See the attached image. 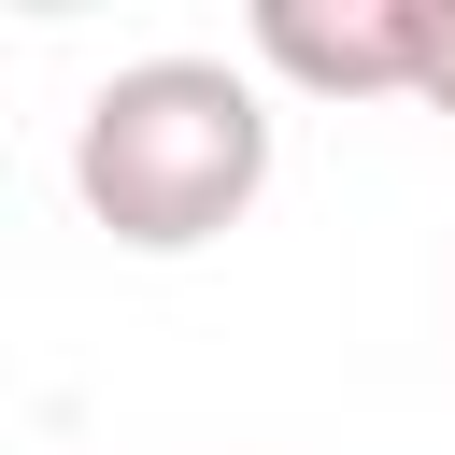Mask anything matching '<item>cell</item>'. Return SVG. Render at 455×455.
Returning <instances> with one entry per match:
<instances>
[{
    "instance_id": "obj_1",
    "label": "cell",
    "mask_w": 455,
    "mask_h": 455,
    "mask_svg": "<svg viewBox=\"0 0 455 455\" xmlns=\"http://www.w3.org/2000/svg\"><path fill=\"white\" fill-rule=\"evenodd\" d=\"M270 185V100L242 57H128L71 114V199L128 256H199Z\"/></svg>"
},
{
    "instance_id": "obj_2",
    "label": "cell",
    "mask_w": 455,
    "mask_h": 455,
    "mask_svg": "<svg viewBox=\"0 0 455 455\" xmlns=\"http://www.w3.org/2000/svg\"><path fill=\"white\" fill-rule=\"evenodd\" d=\"M256 71L313 85V100H427L455 0H256Z\"/></svg>"
},
{
    "instance_id": "obj_3",
    "label": "cell",
    "mask_w": 455,
    "mask_h": 455,
    "mask_svg": "<svg viewBox=\"0 0 455 455\" xmlns=\"http://www.w3.org/2000/svg\"><path fill=\"white\" fill-rule=\"evenodd\" d=\"M427 114H455V43H441V85H427Z\"/></svg>"
}]
</instances>
